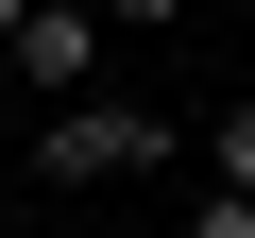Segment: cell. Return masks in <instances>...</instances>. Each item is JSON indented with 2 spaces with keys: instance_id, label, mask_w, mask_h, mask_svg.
I'll use <instances>...</instances> for the list:
<instances>
[{
  "instance_id": "6da1fadb",
  "label": "cell",
  "mask_w": 255,
  "mask_h": 238,
  "mask_svg": "<svg viewBox=\"0 0 255 238\" xmlns=\"http://www.w3.org/2000/svg\"><path fill=\"white\" fill-rule=\"evenodd\" d=\"M153 153H170V119H153V102H102V85L17 136V170H51V187H119V170H153Z\"/></svg>"
},
{
  "instance_id": "7a4b0ae2",
  "label": "cell",
  "mask_w": 255,
  "mask_h": 238,
  "mask_svg": "<svg viewBox=\"0 0 255 238\" xmlns=\"http://www.w3.org/2000/svg\"><path fill=\"white\" fill-rule=\"evenodd\" d=\"M102 51H119V34L85 17V0H34V17H17V51H0V68H17L34 102H85V85H102Z\"/></svg>"
},
{
  "instance_id": "3957f363",
  "label": "cell",
  "mask_w": 255,
  "mask_h": 238,
  "mask_svg": "<svg viewBox=\"0 0 255 238\" xmlns=\"http://www.w3.org/2000/svg\"><path fill=\"white\" fill-rule=\"evenodd\" d=\"M204 170H221V187H238V204H255V85H238V102H221V119H204Z\"/></svg>"
},
{
  "instance_id": "277c9868",
  "label": "cell",
  "mask_w": 255,
  "mask_h": 238,
  "mask_svg": "<svg viewBox=\"0 0 255 238\" xmlns=\"http://www.w3.org/2000/svg\"><path fill=\"white\" fill-rule=\"evenodd\" d=\"M85 17H102V34H170L187 0H85Z\"/></svg>"
},
{
  "instance_id": "5b68a950",
  "label": "cell",
  "mask_w": 255,
  "mask_h": 238,
  "mask_svg": "<svg viewBox=\"0 0 255 238\" xmlns=\"http://www.w3.org/2000/svg\"><path fill=\"white\" fill-rule=\"evenodd\" d=\"M187 238H255V204H238V187H204V204H187Z\"/></svg>"
},
{
  "instance_id": "8992f818",
  "label": "cell",
  "mask_w": 255,
  "mask_h": 238,
  "mask_svg": "<svg viewBox=\"0 0 255 238\" xmlns=\"http://www.w3.org/2000/svg\"><path fill=\"white\" fill-rule=\"evenodd\" d=\"M17 17H34V0H0V51H17Z\"/></svg>"
},
{
  "instance_id": "52a82bcc",
  "label": "cell",
  "mask_w": 255,
  "mask_h": 238,
  "mask_svg": "<svg viewBox=\"0 0 255 238\" xmlns=\"http://www.w3.org/2000/svg\"><path fill=\"white\" fill-rule=\"evenodd\" d=\"M0 170H17V119H0Z\"/></svg>"
}]
</instances>
